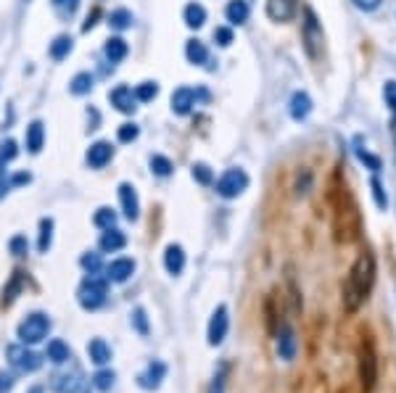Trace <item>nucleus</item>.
Listing matches in <instances>:
<instances>
[{
  "label": "nucleus",
  "instance_id": "1",
  "mask_svg": "<svg viewBox=\"0 0 396 393\" xmlns=\"http://www.w3.org/2000/svg\"><path fill=\"white\" fill-rule=\"evenodd\" d=\"M375 285V256L370 251H362L351 264V270L344 282V306L346 312H356Z\"/></svg>",
  "mask_w": 396,
  "mask_h": 393
},
{
  "label": "nucleus",
  "instance_id": "2",
  "mask_svg": "<svg viewBox=\"0 0 396 393\" xmlns=\"http://www.w3.org/2000/svg\"><path fill=\"white\" fill-rule=\"evenodd\" d=\"M336 232H338V241H344V243L356 241V235H359V212H356V203H354V198H351V193H346V206L338 203Z\"/></svg>",
  "mask_w": 396,
  "mask_h": 393
},
{
  "label": "nucleus",
  "instance_id": "3",
  "mask_svg": "<svg viewBox=\"0 0 396 393\" xmlns=\"http://www.w3.org/2000/svg\"><path fill=\"white\" fill-rule=\"evenodd\" d=\"M106 293H109V280L106 277H98V272L90 274L88 280L79 285V306L82 309H98L100 303L106 301Z\"/></svg>",
  "mask_w": 396,
  "mask_h": 393
},
{
  "label": "nucleus",
  "instance_id": "4",
  "mask_svg": "<svg viewBox=\"0 0 396 393\" xmlns=\"http://www.w3.org/2000/svg\"><path fill=\"white\" fill-rule=\"evenodd\" d=\"M359 380H362V388L367 393L375 388L378 383V356H375V346L370 338L359 343Z\"/></svg>",
  "mask_w": 396,
  "mask_h": 393
},
{
  "label": "nucleus",
  "instance_id": "5",
  "mask_svg": "<svg viewBox=\"0 0 396 393\" xmlns=\"http://www.w3.org/2000/svg\"><path fill=\"white\" fill-rule=\"evenodd\" d=\"M50 333V320L45 314H30L24 322L19 325V338L21 343H40L45 341V335Z\"/></svg>",
  "mask_w": 396,
  "mask_h": 393
},
{
  "label": "nucleus",
  "instance_id": "6",
  "mask_svg": "<svg viewBox=\"0 0 396 393\" xmlns=\"http://www.w3.org/2000/svg\"><path fill=\"white\" fill-rule=\"evenodd\" d=\"M248 188V174L243 169H228L217 180V193L222 198H235Z\"/></svg>",
  "mask_w": 396,
  "mask_h": 393
},
{
  "label": "nucleus",
  "instance_id": "7",
  "mask_svg": "<svg viewBox=\"0 0 396 393\" xmlns=\"http://www.w3.org/2000/svg\"><path fill=\"white\" fill-rule=\"evenodd\" d=\"M8 362L13 364L19 373H35V370H40L42 359H40L35 351H30V349H27V343H24V346H11Z\"/></svg>",
  "mask_w": 396,
  "mask_h": 393
},
{
  "label": "nucleus",
  "instance_id": "8",
  "mask_svg": "<svg viewBox=\"0 0 396 393\" xmlns=\"http://www.w3.org/2000/svg\"><path fill=\"white\" fill-rule=\"evenodd\" d=\"M304 48L312 59H317L322 53V27L317 24L312 11H307V21H304Z\"/></svg>",
  "mask_w": 396,
  "mask_h": 393
},
{
  "label": "nucleus",
  "instance_id": "9",
  "mask_svg": "<svg viewBox=\"0 0 396 393\" xmlns=\"http://www.w3.org/2000/svg\"><path fill=\"white\" fill-rule=\"evenodd\" d=\"M198 98H206V92L193 90V87H177V90L172 92V111L180 114V116H185V114H190V109L198 103Z\"/></svg>",
  "mask_w": 396,
  "mask_h": 393
},
{
  "label": "nucleus",
  "instance_id": "10",
  "mask_svg": "<svg viewBox=\"0 0 396 393\" xmlns=\"http://www.w3.org/2000/svg\"><path fill=\"white\" fill-rule=\"evenodd\" d=\"M230 327V317H228V306H217V312L211 314L209 320V346H219L225 341Z\"/></svg>",
  "mask_w": 396,
  "mask_h": 393
},
{
  "label": "nucleus",
  "instance_id": "11",
  "mask_svg": "<svg viewBox=\"0 0 396 393\" xmlns=\"http://www.w3.org/2000/svg\"><path fill=\"white\" fill-rule=\"evenodd\" d=\"M109 101L111 106H117V111L122 114H132L138 106V98H135V92H132V87H127V85H119V87H114V90L109 92Z\"/></svg>",
  "mask_w": 396,
  "mask_h": 393
},
{
  "label": "nucleus",
  "instance_id": "12",
  "mask_svg": "<svg viewBox=\"0 0 396 393\" xmlns=\"http://www.w3.org/2000/svg\"><path fill=\"white\" fill-rule=\"evenodd\" d=\"M119 201H122L124 217L135 222L140 217V201H138V193H135V188H132L129 182H122V185H119Z\"/></svg>",
  "mask_w": 396,
  "mask_h": 393
},
{
  "label": "nucleus",
  "instance_id": "13",
  "mask_svg": "<svg viewBox=\"0 0 396 393\" xmlns=\"http://www.w3.org/2000/svg\"><path fill=\"white\" fill-rule=\"evenodd\" d=\"M85 159H88V164L93 169H103V167L114 159V148H111V143L98 140L88 148V156H85Z\"/></svg>",
  "mask_w": 396,
  "mask_h": 393
},
{
  "label": "nucleus",
  "instance_id": "14",
  "mask_svg": "<svg viewBox=\"0 0 396 393\" xmlns=\"http://www.w3.org/2000/svg\"><path fill=\"white\" fill-rule=\"evenodd\" d=\"M135 272V262L132 259H114V262L106 267V280L111 282H127Z\"/></svg>",
  "mask_w": 396,
  "mask_h": 393
},
{
  "label": "nucleus",
  "instance_id": "15",
  "mask_svg": "<svg viewBox=\"0 0 396 393\" xmlns=\"http://www.w3.org/2000/svg\"><path fill=\"white\" fill-rule=\"evenodd\" d=\"M53 391L56 393H79L82 391V375H79L77 370L56 375V377H53Z\"/></svg>",
  "mask_w": 396,
  "mask_h": 393
},
{
  "label": "nucleus",
  "instance_id": "16",
  "mask_svg": "<svg viewBox=\"0 0 396 393\" xmlns=\"http://www.w3.org/2000/svg\"><path fill=\"white\" fill-rule=\"evenodd\" d=\"M296 13V0H267V16L272 21H288Z\"/></svg>",
  "mask_w": 396,
  "mask_h": 393
},
{
  "label": "nucleus",
  "instance_id": "17",
  "mask_svg": "<svg viewBox=\"0 0 396 393\" xmlns=\"http://www.w3.org/2000/svg\"><path fill=\"white\" fill-rule=\"evenodd\" d=\"M164 375H167V367H164V364H161V362H151L148 370H146V373L138 377L140 388H146V391H153V388H158V385H161Z\"/></svg>",
  "mask_w": 396,
  "mask_h": 393
},
{
  "label": "nucleus",
  "instance_id": "18",
  "mask_svg": "<svg viewBox=\"0 0 396 393\" xmlns=\"http://www.w3.org/2000/svg\"><path fill=\"white\" fill-rule=\"evenodd\" d=\"M277 353H280V359H286L291 362L293 356H296V335L291 327H283L280 333H277Z\"/></svg>",
  "mask_w": 396,
  "mask_h": 393
},
{
  "label": "nucleus",
  "instance_id": "19",
  "mask_svg": "<svg viewBox=\"0 0 396 393\" xmlns=\"http://www.w3.org/2000/svg\"><path fill=\"white\" fill-rule=\"evenodd\" d=\"M312 114V98H309L307 92H293V98H291V116L296 121H304Z\"/></svg>",
  "mask_w": 396,
  "mask_h": 393
},
{
  "label": "nucleus",
  "instance_id": "20",
  "mask_svg": "<svg viewBox=\"0 0 396 393\" xmlns=\"http://www.w3.org/2000/svg\"><path fill=\"white\" fill-rule=\"evenodd\" d=\"M164 267H167L169 274H180L185 270V251L180 246H169L167 253H164Z\"/></svg>",
  "mask_w": 396,
  "mask_h": 393
},
{
  "label": "nucleus",
  "instance_id": "21",
  "mask_svg": "<svg viewBox=\"0 0 396 393\" xmlns=\"http://www.w3.org/2000/svg\"><path fill=\"white\" fill-rule=\"evenodd\" d=\"M127 246V238H124V232H119L117 227H109V230L100 235V248L103 251H122Z\"/></svg>",
  "mask_w": 396,
  "mask_h": 393
},
{
  "label": "nucleus",
  "instance_id": "22",
  "mask_svg": "<svg viewBox=\"0 0 396 393\" xmlns=\"http://www.w3.org/2000/svg\"><path fill=\"white\" fill-rule=\"evenodd\" d=\"M248 13H251L248 0H230L228 8H225V16H228L230 24H246Z\"/></svg>",
  "mask_w": 396,
  "mask_h": 393
},
{
  "label": "nucleus",
  "instance_id": "23",
  "mask_svg": "<svg viewBox=\"0 0 396 393\" xmlns=\"http://www.w3.org/2000/svg\"><path fill=\"white\" fill-rule=\"evenodd\" d=\"M182 19H185V24H188L190 30H198V27L206 24V8L201 3H188L185 11H182Z\"/></svg>",
  "mask_w": 396,
  "mask_h": 393
},
{
  "label": "nucleus",
  "instance_id": "24",
  "mask_svg": "<svg viewBox=\"0 0 396 393\" xmlns=\"http://www.w3.org/2000/svg\"><path fill=\"white\" fill-rule=\"evenodd\" d=\"M42 143H45V127H42V121H32L30 127H27V151L40 153L42 151Z\"/></svg>",
  "mask_w": 396,
  "mask_h": 393
},
{
  "label": "nucleus",
  "instance_id": "25",
  "mask_svg": "<svg viewBox=\"0 0 396 393\" xmlns=\"http://www.w3.org/2000/svg\"><path fill=\"white\" fill-rule=\"evenodd\" d=\"M185 56H188V61L193 64V66H201V64H206V61H209L206 45H204L201 40H188V42H185Z\"/></svg>",
  "mask_w": 396,
  "mask_h": 393
},
{
  "label": "nucleus",
  "instance_id": "26",
  "mask_svg": "<svg viewBox=\"0 0 396 393\" xmlns=\"http://www.w3.org/2000/svg\"><path fill=\"white\" fill-rule=\"evenodd\" d=\"M71 48H74V40H71L69 35H61V37H56V40L50 42V59L64 61L71 53Z\"/></svg>",
  "mask_w": 396,
  "mask_h": 393
},
{
  "label": "nucleus",
  "instance_id": "27",
  "mask_svg": "<svg viewBox=\"0 0 396 393\" xmlns=\"http://www.w3.org/2000/svg\"><path fill=\"white\" fill-rule=\"evenodd\" d=\"M88 353L95 364H106L111 359V349L106 346V341H100V338H93V341L88 343Z\"/></svg>",
  "mask_w": 396,
  "mask_h": 393
},
{
  "label": "nucleus",
  "instance_id": "28",
  "mask_svg": "<svg viewBox=\"0 0 396 393\" xmlns=\"http://www.w3.org/2000/svg\"><path fill=\"white\" fill-rule=\"evenodd\" d=\"M103 53H106V59L111 64H119V61H124V56H127V42L122 40V37H111L106 42V48H103Z\"/></svg>",
  "mask_w": 396,
  "mask_h": 393
},
{
  "label": "nucleus",
  "instance_id": "29",
  "mask_svg": "<svg viewBox=\"0 0 396 393\" xmlns=\"http://www.w3.org/2000/svg\"><path fill=\"white\" fill-rule=\"evenodd\" d=\"M69 356H71V351H69V346L64 341H50L48 343V359L50 362H56V364H64V362H69Z\"/></svg>",
  "mask_w": 396,
  "mask_h": 393
},
{
  "label": "nucleus",
  "instance_id": "30",
  "mask_svg": "<svg viewBox=\"0 0 396 393\" xmlns=\"http://www.w3.org/2000/svg\"><path fill=\"white\" fill-rule=\"evenodd\" d=\"M69 90L74 92V95H88V92L93 90V77H90L88 71H79L77 77L69 82Z\"/></svg>",
  "mask_w": 396,
  "mask_h": 393
},
{
  "label": "nucleus",
  "instance_id": "31",
  "mask_svg": "<svg viewBox=\"0 0 396 393\" xmlns=\"http://www.w3.org/2000/svg\"><path fill=\"white\" fill-rule=\"evenodd\" d=\"M109 24L114 27V30H127V27H132V13H129L127 8H117V11H111V16H109Z\"/></svg>",
  "mask_w": 396,
  "mask_h": 393
},
{
  "label": "nucleus",
  "instance_id": "32",
  "mask_svg": "<svg viewBox=\"0 0 396 393\" xmlns=\"http://www.w3.org/2000/svg\"><path fill=\"white\" fill-rule=\"evenodd\" d=\"M135 98H138L140 103H148V101H153L158 95V85L156 82H140L138 87H135Z\"/></svg>",
  "mask_w": 396,
  "mask_h": 393
},
{
  "label": "nucleus",
  "instance_id": "33",
  "mask_svg": "<svg viewBox=\"0 0 396 393\" xmlns=\"http://www.w3.org/2000/svg\"><path fill=\"white\" fill-rule=\"evenodd\" d=\"M172 169H175V167H172V162H169L167 156H151V171H153V174H158V177H169V174H172Z\"/></svg>",
  "mask_w": 396,
  "mask_h": 393
},
{
  "label": "nucleus",
  "instance_id": "34",
  "mask_svg": "<svg viewBox=\"0 0 396 393\" xmlns=\"http://www.w3.org/2000/svg\"><path fill=\"white\" fill-rule=\"evenodd\" d=\"M50 3H53V8H56V13H59L61 19L74 16L79 8V0H50Z\"/></svg>",
  "mask_w": 396,
  "mask_h": 393
},
{
  "label": "nucleus",
  "instance_id": "35",
  "mask_svg": "<svg viewBox=\"0 0 396 393\" xmlns=\"http://www.w3.org/2000/svg\"><path fill=\"white\" fill-rule=\"evenodd\" d=\"M50 241H53V219H42V222H40V243H37L40 251L42 253L48 251Z\"/></svg>",
  "mask_w": 396,
  "mask_h": 393
},
{
  "label": "nucleus",
  "instance_id": "36",
  "mask_svg": "<svg viewBox=\"0 0 396 393\" xmlns=\"http://www.w3.org/2000/svg\"><path fill=\"white\" fill-rule=\"evenodd\" d=\"M93 222L98 224L100 230H109V227H114V224H117V214L111 212V209H98Z\"/></svg>",
  "mask_w": 396,
  "mask_h": 393
},
{
  "label": "nucleus",
  "instance_id": "37",
  "mask_svg": "<svg viewBox=\"0 0 396 393\" xmlns=\"http://www.w3.org/2000/svg\"><path fill=\"white\" fill-rule=\"evenodd\" d=\"M193 180H198L201 185H211L214 174H211V169H209L206 164H193Z\"/></svg>",
  "mask_w": 396,
  "mask_h": 393
},
{
  "label": "nucleus",
  "instance_id": "38",
  "mask_svg": "<svg viewBox=\"0 0 396 393\" xmlns=\"http://www.w3.org/2000/svg\"><path fill=\"white\" fill-rule=\"evenodd\" d=\"M114 377H117L114 373H109V370H100V373L93 377V383H95V388H100V391H109L111 385H114Z\"/></svg>",
  "mask_w": 396,
  "mask_h": 393
},
{
  "label": "nucleus",
  "instance_id": "39",
  "mask_svg": "<svg viewBox=\"0 0 396 393\" xmlns=\"http://www.w3.org/2000/svg\"><path fill=\"white\" fill-rule=\"evenodd\" d=\"M370 188H373V195H375L378 209H386V206H388V198H386V193H383V185H380V180H378V177H373V182H370Z\"/></svg>",
  "mask_w": 396,
  "mask_h": 393
},
{
  "label": "nucleus",
  "instance_id": "40",
  "mask_svg": "<svg viewBox=\"0 0 396 393\" xmlns=\"http://www.w3.org/2000/svg\"><path fill=\"white\" fill-rule=\"evenodd\" d=\"M138 135H140L138 124H122V127H119V140H122V143L138 140Z\"/></svg>",
  "mask_w": 396,
  "mask_h": 393
},
{
  "label": "nucleus",
  "instance_id": "41",
  "mask_svg": "<svg viewBox=\"0 0 396 393\" xmlns=\"http://www.w3.org/2000/svg\"><path fill=\"white\" fill-rule=\"evenodd\" d=\"M79 264H82V267H85L90 274H95L100 270V256H98V253H85V256L79 259Z\"/></svg>",
  "mask_w": 396,
  "mask_h": 393
},
{
  "label": "nucleus",
  "instance_id": "42",
  "mask_svg": "<svg viewBox=\"0 0 396 393\" xmlns=\"http://www.w3.org/2000/svg\"><path fill=\"white\" fill-rule=\"evenodd\" d=\"M356 156H359V162H365L367 167H370V169H373V171H378V169H380V162H378L375 156H370V153H367L365 148H362V145H359V140H356Z\"/></svg>",
  "mask_w": 396,
  "mask_h": 393
},
{
  "label": "nucleus",
  "instance_id": "43",
  "mask_svg": "<svg viewBox=\"0 0 396 393\" xmlns=\"http://www.w3.org/2000/svg\"><path fill=\"white\" fill-rule=\"evenodd\" d=\"M132 322H135V327H138L140 335H148V320H146V312H143V309H135V314H132Z\"/></svg>",
  "mask_w": 396,
  "mask_h": 393
},
{
  "label": "nucleus",
  "instance_id": "44",
  "mask_svg": "<svg viewBox=\"0 0 396 393\" xmlns=\"http://www.w3.org/2000/svg\"><path fill=\"white\" fill-rule=\"evenodd\" d=\"M16 143L13 140H6L0 145V162H11V159H16Z\"/></svg>",
  "mask_w": 396,
  "mask_h": 393
},
{
  "label": "nucleus",
  "instance_id": "45",
  "mask_svg": "<svg viewBox=\"0 0 396 393\" xmlns=\"http://www.w3.org/2000/svg\"><path fill=\"white\" fill-rule=\"evenodd\" d=\"M383 95H386V106H391V111H394V121H396V82H386Z\"/></svg>",
  "mask_w": 396,
  "mask_h": 393
},
{
  "label": "nucleus",
  "instance_id": "46",
  "mask_svg": "<svg viewBox=\"0 0 396 393\" xmlns=\"http://www.w3.org/2000/svg\"><path fill=\"white\" fill-rule=\"evenodd\" d=\"M214 40H217V45L228 48L230 42H233V32H230L228 27H217V30H214Z\"/></svg>",
  "mask_w": 396,
  "mask_h": 393
},
{
  "label": "nucleus",
  "instance_id": "47",
  "mask_svg": "<svg viewBox=\"0 0 396 393\" xmlns=\"http://www.w3.org/2000/svg\"><path fill=\"white\" fill-rule=\"evenodd\" d=\"M27 248H30V246H27V238H21V235H16V238L11 241V251L16 253V256H24Z\"/></svg>",
  "mask_w": 396,
  "mask_h": 393
},
{
  "label": "nucleus",
  "instance_id": "48",
  "mask_svg": "<svg viewBox=\"0 0 396 393\" xmlns=\"http://www.w3.org/2000/svg\"><path fill=\"white\" fill-rule=\"evenodd\" d=\"M13 388V377L6 373H0V393H8Z\"/></svg>",
  "mask_w": 396,
  "mask_h": 393
},
{
  "label": "nucleus",
  "instance_id": "49",
  "mask_svg": "<svg viewBox=\"0 0 396 393\" xmlns=\"http://www.w3.org/2000/svg\"><path fill=\"white\" fill-rule=\"evenodd\" d=\"M222 385H225V370H219V375L214 377V383H211V391L209 393H222Z\"/></svg>",
  "mask_w": 396,
  "mask_h": 393
},
{
  "label": "nucleus",
  "instance_id": "50",
  "mask_svg": "<svg viewBox=\"0 0 396 393\" xmlns=\"http://www.w3.org/2000/svg\"><path fill=\"white\" fill-rule=\"evenodd\" d=\"M356 6H359V8L362 11H375L378 6H380V0H354Z\"/></svg>",
  "mask_w": 396,
  "mask_h": 393
},
{
  "label": "nucleus",
  "instance_id": "51",
  "mask_svg": "<svg viewBox=\"0 0 396 393\" xmlns=\"http://www.w3.org/2000/svg\"><path fill=\"white\" fill-rule=\"evenodd\" d=\"M32 177L30 174H16V177H13V185H24V182H30Z\"/></svg>",
  "mask_w": 396,
  "mask_h": 393
},
{
  "label": "nucleus",
  "instance_id": "52",
  "mask_svg": "<svg viewBox=\"0 0 396 393\" xmlns=\"http://www.w3.org/2000/svg\"><path fill=\"white\" fill-rule=\"evenodd\" d=\"M32 393H42V388H35V391H32Z\"/></svg>",
  "mask_w": 396,
  "mask_h": 393
}]
</instances>
